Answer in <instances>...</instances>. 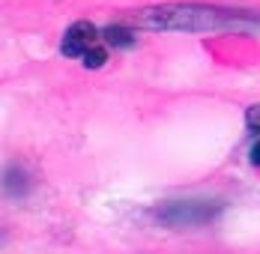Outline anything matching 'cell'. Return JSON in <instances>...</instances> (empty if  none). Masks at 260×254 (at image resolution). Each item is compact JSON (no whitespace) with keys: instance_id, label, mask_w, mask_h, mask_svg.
Here are the masks:
<instances>
[{"instance_id":"3","label":"cell","mask_w":260,"mask_h":254,"mask_svg":"<svg viewBox=\"0 0 260 254\" xmlns=\"http://www.w3.org/2000/svg\"><path fill=\"white\" fill-rule=\"evenodd\" d=\"M99 45H105L102 30L90 21H75L63 33V42H60V54L69 57V60H84L90 51H96Z\"/></svg>"},{"instance_id":"1","label":"cell","mask_w":260,"mask_h":254,"mask_svg":"<svg viewBox=\"0 0 260 254\" xmlns=\"http://www.w3.org/2000/svg\"><path fill=\"white\" fill-rule=\"evenodd\" d=\"M138 27L147 30H185V33H209V30H228V27L248 24L251 18H245L242 12L231 9H215V6H153V9H141L132 18Z\"/></svg>"},{"instance_id":"7","label":"cell","mask_w":260,"mask_h":254,"mask_svg":"<svg viewBox=\"0 0 260 254\" xmlns=\"http://www.w3.org/2000/svg\"><path fill=\"white\" fill-rule=\"evenodd\" d=\"M251 162H254V165H260V141L251 147Z\"/></svg>"},{"instance_id":"2","label":"cell","mask_w":260,"mask_h":254,"mask_svg":"<svg viewBox=\"0 0 260 254\" xmlns=\"http://www.w3.org/2000/svg\"><path fill=\"white\" fill-rule=\"evenodd\" d=\"M218 212H221L218 201H174L156 206L153 218L161 221L165 228H201V225H209Z\"/></svg>"},{"instance_id":"4","label":"cell","mask_w":260,"mask_h":254,"mask_svg":"<svg viewBox=\"0 0 260 254\" xmlns=\"http://www.w3.org/2000/svg\"><path fill=\"white\" fill-rule=\"evenodd\" d=\"M30 185H33V179H30L24 165H9L3 171V177H0V188L9 198H24L27 192H30Z\"/></svg>"},{"instance_id":"6","label":"cell","mask_w":260,"mask_h":254,"mask_svg":"<svg viewBox=\"0 0 260 254\" xmlns=\"http://www.w3.org/2000/svg\"><path fill=\"white\" fill-rule=\"evenodd\" d=\"M245 126H248V132H260V105H251L245 111Z\"/></svg>"},{"instance_id":"5","label":"cell","mask_w":260,"mask_h":254,"mask_svg":"<svg viewBox=\"0 0 260 254\" xmlns=\"http://www.w3.org/2000/svg\"><path fill=\"white\" fill-rule=\"evenodd\" d=\"M102 39H105V45H108V48H132V45H135V33L126 30L123 24L105 27Z\"/></svg>"}]
</instances>
